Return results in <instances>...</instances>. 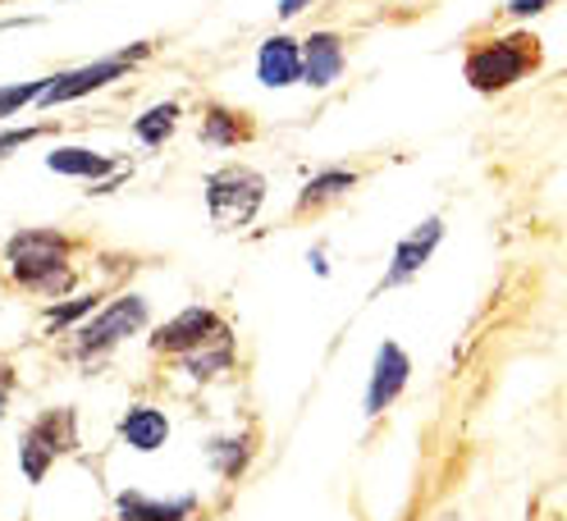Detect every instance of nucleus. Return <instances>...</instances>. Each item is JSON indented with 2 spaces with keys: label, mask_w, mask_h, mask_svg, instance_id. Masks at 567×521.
Returning <instances> with one entry per match:
<instances>
[{
  "label": "nucleus",
  "mask_w": 567,
  "mask_h": 521,
  "mask_svg": "<svg viewBox=\"0 0 567 521\" xmlns=\"http://www.w3.org/2000/svg\"><path fill=\"white\" fill-rule=\"evenodd\" d=\"M261 201H266V179L247 165H225L206 179V206H210V220H216L220 229L252 225Z\"/></svg>",
  "instance_id": "nucleus-2"
},
{
  "label": "nucleus",
  "mask_w": 567,
  "mask_h": 521,
  "mask_svg": "<svg viewBox=\"0 0 567 521\" xmlns=\"http://www.w3.org/2000/svg\"><path fill=\"white\" fill-rule=\"evenodd\" d=\"M142 55H147V46H137L133 55H111V60H96V64H83V69H69V74H55V79H47V87H42L38 101H42V106H64V101H79V96H87V92H96L105 83L124 79L128 64L142 60Z\"/></svg>",
  "instance_id": "nucleus-5"
},
{
  "label": "nucleus",
  "mask_w": 567,
  "mask_h": 521,
  "mask_svg": "<svg viewBox=\"0 0 567 521\" xmlns=\"http://www.w3.org/2000/svg\"><path fill=\"white\" fill-rule=\"evenodd\" d=\"M28 439L42 444L51 458H55V454H69V448L79 444V435H74V411H47L42 421L28 430Z\"/></svg>",
  "instance_id": "nucleus-15"
},
{
  "label": "nucleus",
  "mask_w": 567,
  "mask_h": 521,
  "mask_svg": "<svg viewBox=\"0 0 567 521\" xmlns=\"http://www.w3.org/2000/svg\"><path fill=\"white\" fill-rule=\"evenodd\" d=\"M302 6H307V0H284V6H279V14H284V19H293Z\"/></svg>",
  "instance_id": "nucleus-23"
},
{
  "label": "nucleus",
  "mask_w": 567,
  "mask_h": 521,
  "mask_svg": "<svg viewBox=\"0 0 567 521\" xmlns=\"http://www.w3.org/2000/svg\"><path fill=\"white\" fill-rule=\"evenodd\" d=\"M545 6H549V0H513V6H508V10H513L517 19H526V14H540Z\"/></svg>",
  "instance_id": "nucleus-22"
},
{
  "label": "nucleus",
  "mask_w": 567,
  "mask_h": 521,
  "mask_svg": "<svg viewBox=\"0 0 567 521\" xmlns=\"http://www.w3.org/2000/svg\"><path fill=\"white\" fill-rule=\"evenodd\" d=\"M47 165H51L55 174H69V179H87V184L115 169V160H105V156H96V152H87V147H60V152L47 156Z\"/></svg>",
  "instance_id": "nucleus-13"
},
{
  "label": "nucleus",
  "mask_w": 567,
  "mask_h": 521,
  "mask_svg": "<svg viewBox=\"0 0 567 521\" xmlns=\"http://www.w3.org/2000/svg\"><path fill=\"white\" fill-rule=\"evenodd\" d=\"M92 306H96V298H79V302L55 306L51 316H47V330H69V325H74V321L83 316V311H92Z\"/></svg>",
  "instance_id": "nucleus-20"
},
{
  "label": "nucleus",
  "mask_w": 567,
  "mask_h": 521,
  "mask_svg": "<svg viewBox=\"0 0 567 521\" xmlns=\"http://www.w3.org/2000/svg\"><path fill=\"white\" fill-rule=\"evenodd\" d=\"M352 184H358V174H352V169H326V174H316V179L302 188V197H298V216H302V211H316L321 201L343 197Z\"/></svg>",
  "instance_id": "nucleus-16"
},
{
  "label": "nucleus",
  "mask_w": 567,
  "mask_h": 521,
  "mask_svg": "<svg viewBox=\"0 0 567 521\" xmlns=\"http://www.w3.org/2000/svg\"><path fill=\"white\" fill-rule=\"evenodd\" d=\"M120 439L128 448H137V454H156V448L169 439V421H165V411L156 407H128L124 411V421H120Z\"/></svg>",
  "instance_id": "nucleus-11"
},
{
  "label": "nucleus",
  "mask_w": 567,
  "mask_h": 521,
  "mask_svg": "<svg viewBox=\"0 0 567 521\" xmlns=\"http://www.w3.org/2000/svg\"><path fill=\"white\" fill-rule=\"evenodd\" d=\"M147 316H152V306H147V298H137V293L111 302V306L101 311V316H92V321L79 330V353H83V357L105 353V347H115L120 338L137 334L142 325H147Z\"/></svg>",
  "instance_id": "nucleus-4"
},
{
  "label": "nucleus",
  "mask_w": 567,
  "mask_h": 521,
  "mask_svg": "<svg viewBox=\"0 0 567 521\" xmlns=\"http://www.w3.org/2000/svg\"><path fill=\"white\" fill-rule=\"evenodd\" d=\"M42 87H47V79H32V83H10V87H0V119H10V115H19V111H28L32 101L42 96Z\"/></svg>",
  "instance_id": "nucleus-19"
},
{
  "label": "nucleus",
  "mask_w": 567,
  "mask_h": 521,
  "mask_svg": "<svg viewBox=\"0 0 567 521\" xmlns=\"http://www.w3.org/2000/svg\"><path fill=\"white\" fill-rule=\"evenodd\" d=\"M10 274L23 289H38L42 298H60L74 289V270H69V238L55 229H23L6 242Z\"/></svg>",
  "instance_id": "nucleus-1"
},
{
  "label": "nucleus",
  "mask_w": 567,
  "mask_h": 521,
  "mask_svg": "<svg viewBox=\"0 0 567 521\" xmlns=\"http://www.w3.org/2000/svg\"><path fill=\"white\" fill-rule=\"evenodd\" d=\"M174 124H179V106H174V101H165V106H152L147 115H137L133 133H137V143L165 147V137L174 133Z\"/></svg>",
  "instance_id": "nucleus-17"
},
{
  "label": "nucleus",
  "mask_w": 567,
  "mask_h": 521,
  "mask_svg": "<svg viewBox=\"0 0 567 521\" xmlns=\"http://www.w3.org/2000/svg\"><path fill=\"white\" fill-rule=\"evenodd\" d=\"M220 330H225V321L210 306H188L161 334H152V347L156 353H193V347H202L206 338H216Z\"/></svg>",
  "instance_id": "nucleus-6"
},
{
  "label": "nucleus",
  "mask_w": 567,
  "mask_h": 521,
  "mask_svg": "<svg viewBox=\"0 0 567 521\" xmlns=\"http://www.w3.org/2000/svg\"><path fill=\"white\" fill-rule=\"evenodd\" d=\"M540 60V46L536 38H499V42H481L472 55H467V83L476 92H504L513 87L517 79H526V69H536Z\"/></svg>",
  "instance_id": "nucleus-3"
},
{
  "label": "nucleus",
  "mask_w": 567,
  "mask_h": 521,
  "mask_svg": "<svg viewBox=\"0 0 567 521\" xmlns=\"http://www.w3.org/2000/svg\"><path fill=\"white\" fill-rule=\"evenodd\" d=\"M202 137H206V143H216V147H234V143H243V137H252V128H247L234 111L210 106V111H206V128H202Z\"/></svg>",
  "instance_id": "nucleus-18"
},
{
  "label": "nucleus",
  "mask_w": 567,
  "mask_h": 521,
  "mask_svg": "<svg viewBox=\"0 0 567 521\" xmlns=\"http://www.w3.org/2000/svg\"><path fill=\"white\" fill-rule=\"evenodd\" d=\"M229 366H234V338H229V330H220L216 338H206L202 347L184 353V371H188L193 379H216V375L229 371Z\"/></svg>",
  "instance_id": "nucleus-12"
},
{
  "label": "nucleus",
  "mask_w": 567,
  "mask_h": 521,
  "mask_svg": "<svg viewBox=\"0 0 567 521\" xmlns=\"http://www.w3.org/2000/svg\"><path fill=\"white\" fill-rule=\"evenodd\" d=\"M257 79L266 87H293L302 79V51L293 38H270L257 55Z\"/></svg>",
  "instance_id": "nucleus-10"
},
{
  "label": "nucleus",
  "mask_w": 567,
  "mask_h": 521,
  "mask_svg": "<svg viewBox=\"0 0 567 521\" xmlns=\"http://www.w3.org/2000/svg\"><path fill=\"white\" fill-rule=\"evenodd\" d=\"M42 133H47V124H38V128H10V133H0V156H6V152H19L23 143H38Z\"/></svg>",
  "instance_id": "nucleus-21"
},
{
  "label": "nucleus",
  "mask_w": 567,
  "mask_h": 521,
  "mask_svg": "<svg viewBox=\"0 0 567 521\" xmlns=\"http://www.w3.org/2000/svg\"><path fill=\"white\" fill-rule=\"evenodd\" d=\"M298 51H302V83L307 87H330L343 74L348 51H343V38H334V32H311Z\"/></svg>",
  "instance_id": "nucleus-9"
},
{
  "label": "nucleus",
  "mask_w": 567,
  "mask_h": 521,
  "mask_svg": "<svg viewBox=\"0 0 567 521\" xmlns=\"http://www.w3.org/2000/svg\"><path fill=\"white\" fill-rule=\"evenodd\" d=\"M193 512V499H142V494H120V517L124 521H184Z\"/></svg>",
  "instance_id": "nucleus-14"
},
{
  "label": "nucleus",
  "mask_w": 567,
  "mask_h": 521,
  "mask_svg": "<svg viewBox=\"0 0 567 521\" xmlns=\"http://www.w3.org/2000/svg\"><path fill=\"white\" fill-rule=\"evenodd\" d=\"M440 238H444L440 220H425L421 229H412L394 248V261H389V270H384V289H399V284L412 280V274H421V265L431 261V252L440 248Z\"/></svg>",
  "instance_id": "nucleus-8"
},
{
  "label": "nucleus",
  "mask_w": 567,
  "mask_h": 521,
  "mask_svg": "<svg viewBox=\"0 0 567 521\" xmlns=\"http://www.w3.org/2000/svg\"><path fill=\"white\" fill-rule=\"evenodd\" d=\"M0 416H6V385H0Z\"/></svg>",
  "instance_id": "nucleus-24"
},
{
  "label": "nucleus",
  "mask_w": 567,
  "mask_h": 521,
  "mask_svg": "<svg viewBox=\"0 0 567 521\" xmlns=\"http://www.w3.org/2000/svg\"><path fill=\"white\" fill-rule=\"evenodd\" d=\"M412 375V362L399 343H380L375 353V371H371V385H367V416H380L384 407H394V398L403 394Z\"/></svg>",
  "instance_id": "nucleus-7"
}]
</instances>
